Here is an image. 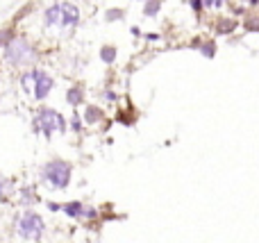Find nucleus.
<instances>
[{"label": "nucleus", "instance_id": "1", "mask_svg": "<svg viewBox=\"0 0 259 243\" xmlns=\"http://www.w3.org/2000/svg\"><path fill=\"white\" fill-rule=\"evenodd\" d=\"M5 57H7V62H12V64H16V66H21V64L32 62L34 53H32L30 43H27L25 39H14L12 43L7 45V53H5Z\"/></svg>", "mask_w": 259, "mask_h": 243}, {"label": "nucleus", "instance_id": "2", "mask_svg": "<svg viewBox=\"0 0 259 243\" xmlns=\"http://www.w3.org/2000/svg\"><path fill=\"white\" fill-rule=\"evenodd\" d=\"M46 177L57 189H64V186H68V180H71V166L64 162H50L46 166Z\"/></svg>", "mask_w": 259, "mask_h": 243}, {"label": "nucleus", "instance_id": "3", "mask_svg": "<svg viewBox=\"0 0 259 243\" xmlns=\"http://www.w3.org/2000/svg\"><path fill=\"white\" fill-rule=\"evenodd\" d=\"M36 125H39L48 136H50L53 130H59V132L66 130V121H64L55 109H41L39 116H36Z\"/></svg>", "mask_w": 259, "mask_h": 243}, {"label": "nucleus", "instance_id": "4", "mask_svg": "<svg viewBox=\"0 0 259 243\" xmlns=\"http://www.w3.org/2000/svg\"><path fill=\"white\" fill-rule=\"evenodd\" d=\"M41 232H44V221H41V216L27 212L21 221V234L25 236V239H39Z\"/></svg>", "mask_w": 259, "mask_h": 243}, {"label": "nucleus", "instance_id": "5", "mask_svg": "<svg viewBox=\"0 0 259 243\" xmlns=\"http://www.w3.org/2000/svg\"><path fill=\"white\" fill-rule=\"evenodd\" d=\"M36 80V89H34V95L36 98H46L48 95V91L53 89V80H50V75H46V73H32Z\"/></svg>", "mask_w": 259, "mask_h": 243}, {"label": "nucleus", "instance_id": "6", "mask_svg": "<svg viewBox=\"0 0 259 243\" xmlns=\"http://www.w3.org/2000/svg\"><path fill=\"white\" fill-rule=\"evenodd\" d=\"M77 16H80V14H77V7L75 5H71V3H64L62 5V23L64 25H75L77 23Z\"/></svg>", "mask_w": 259, "mask_h": 243}, {"label": "nucleus", "instance_id": "7", "mask_svg": "<svg viewBox=\"0 0 259 243\" xmlns=\"http://www.w3.org/2000/svg\"><path fill=\"white\" fill-rule=\"evenodd\" d=\"M59 14H62V7H50L46 12V25H55L59 21Z\"/></svg>", "mask_w": 259, "mask_h": 243}, {"label": "nucleus", "instance_id": "8", "mask_svg": "<svg viewBox=\"0 0 259 243\" xmlns=\"http://www.w3.org/2000/svg\"><path fill=\"white\" fill-rule=\"evenodd\" d=\"M100 57H103V62L112 64L114 57H116V48H114V45H105V48L100 50Z\"/></svg>", "mask_w": 259, "mask_h": 243}, {"label": "nucleus", "instance_id": "9", "mask_svg": "<svg viewBox=\"0 0 259 243\" xmlns=\"http://www.w3.org/2000/svg\"><path fill=\"white\" fill-rule=\"evenodd\" d=\"M84 118H87V123H96V121L103 118V112H100L98 107H89L87 109V114H84Z\"/></svg>", "mask_w": 259, "mask_h": 243}, {"label": "nucleus", "instance_id": "10", "mask_svg": "<svg viewBox=\"0 0 259 243\" xmlns=\"http://www.w3.org/2000/svg\"><path fill=\"white\" fill-rule=\"evenodd\" d=\"M66 100H68L71 105H80V103H82V91H80V89H71V91L66 93Z\"/></svg>", "mask_w": 259, "mask_h": 243}, {"label": "nucleus", "instance_id": "11", "mask_svg": "<svg viewBox=\"0 0 259 243\" xmlns=\"http://www.w3.org/2000/svg\"><path fill=\"white\" fill-rule=\"evenodd\" d=\"M64 212H66L68 216H80V214H82V205L80 203H71V205H66V207H64Z\"/></svg>", "mask_w": 259, "mask_h": 243}, {"label": "nucleus", "instance_id": "12", "mask_svg": "<svg viewBox=\"0 0 259 243\" xmlns=\"http://www.w3.org/2000/svg\"><path fill=\"white\" fill-rule=\"evenodd\" d=\"M234 27H237V23L230 21V18H223V21L219 23V27H216V30H219V32H232Z\"/></svg>", "mask_w": 259, "mask_h": 243}, {"label": "nucleus", "instance_id": "13", "mask_svg": "<svg viewBox=\"0 0 259 243\" xmlns=\"http://www.w3.org/2000/svg\"><path fill=\"white\" fill-rule=\"evenodd\" d=\"M159 7H161L159 0H150V3L146 5V14H148V16H155V14L159 12Z\"/></svg>", "mask_w": 259, "mask_h": 243}, {"label": "nucleus", "instance_id": "14", "mask_svg": "<svg viewBox=\"0 0 259 243\" xmlns=\"http://www.w3.org/2000/svg\"><path fill=\"white\" fill-rule=\"evenodd\" d=\"M200 50H202V55H205V57H209V59H211V57L216 55V45H214V41H207V43L202 45Z\"/></svg>", "mask_w": 259, "mask_h": 243}, {"label": "nucleus", "instance_id": "15", "mask_svg": "<svg viewBox=\"0 0 259 243\" xmlns=\"http://www.w3.org/2000/svg\"><path fill=\"white\" fill-rule=\"evenodd\" d=\"M12 41H14V32L12 30H5V32H0V45H3V43H12Z\"/></svg>", "mask_w": 259, "mask_h": 243}, {"label": "nucleus", "instance_id": "16", "mask_svg": "<svg viewBox=\"0 0 259 243\" xmlns=\"http://www.w3.org/2000/svg\"><path fill=\"white\" fill-rule=\"evenodd\" d=\"M246 27H248L250 32H257V30H259V18H248V21H246Z\"/></svg>", "mask_w": 259, "mask_h": 243}, {"label": "nucleus", "instance_id": "17", "mask_svg": "<svg viewBox=\"0 0 259 243\" xmlns=\"http://www.w3.org/2000/svg\"><path fill=\"white\" fill-rule=\"evenodd\" d=\"M121 16H123L121 9H112V12L105 14V18H107V21H114V18H121Z\"/></svg>", "mask_w": 259, "mask_h": 243}, {"label": "nucleus", "instance_id": "18", "mask_svg": "<svg viewBox=\"0 0 259 243\" xmlns=\"http://www.w3.org/2000/svg\"><path fill=\"white\" fill-rule=\"evenodd\" d=\"M191 7H193V9H196V12H198V9L202 7V0H191Z\"/></svg>", "mask_w": 259, "mask_h": 243}, {"label": "nucleus", "instance_id": "19", "mask_svg": "<svg viewBox=\"0 0 259 243\" xmlns=\"http://www.w3.org/2000/svg\"><path fill=\"white\" fill-rule=\"evenodd\" d=\"M3 191H5V180H0V198H3Z\"/></svg>", "mask_w": 259, "mask_h": 243}]
</instances>
